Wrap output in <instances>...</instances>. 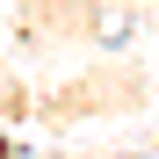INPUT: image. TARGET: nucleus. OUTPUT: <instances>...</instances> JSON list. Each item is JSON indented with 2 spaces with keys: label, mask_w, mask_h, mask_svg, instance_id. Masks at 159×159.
Listing matches in <instances>:
<instances>
[]
</instances>
